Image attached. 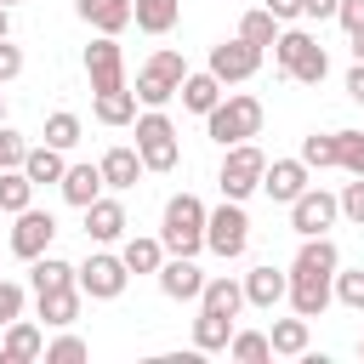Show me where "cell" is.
<instances>
[{
	"label": "cell",
	"instance_id": "12",
	"mask_svg": "<svg viewBox=\"0 0 364 364\" xmlns=\"http://www.w3.org/2000/svg\"><path fill=\"white\" fill-rule=\"evenodd\" d=\"M262 68V46H250V40H222V46H210V74L222 80V85H239V80H250Z\"/></svg>",
	"mask_w": 364,
	"mask_h": 364
},
{
	"label": "cell",
	"instance_id": "14",
	"mask_svg": "<svg viewBox=\"0 0 364 364\" xmlns=\"http://www.w3.org/2000/svg\"><path fill=\"white\" fill-rule=\"evenodd\" d=\"M159 290H165L171 301H199V290H205L199 262H193V256H165V262H159Z\"/></svg>",
	"mask_w": 364,
	"mask_h": 364
},
{
	"label": "cell",
	"instance_id": "49",
	"mask_svg": "<svg viewBox=\"0 0 364 364\" xmlns=\"http://www.w3.org/2000/svg\"><path fill=\"white\" fill-rule=\"evenodd\" d=\"M11 34V6H0V40Z\"/></svg>",
	"mask_w": 364,
	"mask_h": 364
},
{
	"label": "cell",
	"instance_id": "37",
	"mask_svg": "<svg viewBox=\"0 0 364 364\" xmlns=\"http://www.w3.org/2000/svg\"><path fill=\"white\" fill-rule=\"evenodd\" d=\"M46 142H51V148H63V154H68V148H74V142H80V114H68V108H57V114H51V119H46Z\"/></svg>",
	"mask_w": 364,
	"mask_h": 364
},
{
	"label": "cell",
	"instance_id": "50",
	"mask_svg": "<svg viewBox=\"0 0 364 364\" xmlns=\"http://www.w3.org/2000/svg\"><path fill=\"white\" fill-rule=\"evenodd\" d=\"M0 125H6V97H0Z\"/></svg>",
	"mask_w": 364,
	"mask_h": 364
},
{
	"label": "cell",
	"instance_id": "36",
	"mask_svg": "<svg viewBox=\"0 0 364 364\" xmlns=\"http://www.w3.org/2000/svg\"><path fill=\"white\" fill-rule=\"evenodd\" d=\"M336 165L347 176H364V131H336Z\"/></svg>",
	"mask_w": 364,
	"mask_h": 364
},
{
	"label": "cell",
	"instance_id": "28",
	"mask_svg": "<svg viewBox=\"0 0 364 364\" xmlns=\"http://www.w3.org/2000/svg\"><path fill=\"white\" fill-rule=\"evenodd\" d=\"M119 262H125L131 273H159L165 245H159V239H148V233H131V239H125V250H119Z\"/></svg>",
	"mask_w": 364,
	"mask_h": 364
},
{
	"label": "cell",
	"instance_id": "16",
	"mask_svg": "<svg viewBox=\"0 0 364 364\" xmlns=\"http://www.w3.org/2000/svg\"><path fill=\"white\" fill-rule=\"evenodd\" d=\"M301 188H307V165H301V159H273V165L262 171V193H267L273 205H290Z\"/></svg>",
	"mask_w": 364,
	"mask_h": 364
},
{
	"label": "cell",
	"instance_id": "35",
	"mask_svg": "<svg viewBox=\"0 0 364 364\" xmlns=\"http://www.w3.org/2000/svg\"><path fill=\"white\" fill-rule=\"evenodd\" d=\"M296 159H301L307 171H336V131H330V136H318V131L301 136V154H296Z\"/></svg>",
	"mask_w": 364,
	"mask_h": 364
},
{
	"label": "cell",
	"instance_id": "17",
	"mask_svg": "<svg viewBox=\"0 0 364 364\" xmlns=\"http://www.w3.org/2000/svg\"><path fill=\"white\" fill-rule=\"evenodd\" d=\"M284 290H290V273H279L273 262H262V267L245 273V301H250V307H279Z\"/></svg>",
	"mask_w": 364,
	"mask_h": 364
},
{
	"label": "cell",
	"instance_id": "40",
	"mask_svg": "<svg viewBox=\"0 0 364 364\" xmlns=\"http://www.w3.org/2000/svg\"><path fill=\"white\" fill-rule=\"evenodd\" d=\"M336 205H341V216H347V222H358V228H364V176H353V182L336 193Z\"/></svg>",
	"mask_w": 364,
	"mask_h": 364
},
{
	"label": "cell",
	"instance_id": "20",
	"mask_svg": "<svg viewBox=\"0 0 364 364\" xmlns=\"http://www.w3.org/2000/svg\"><path fill=\"white\" fill-rule=\"evenodd\" d=\"M97 171H102V188H136L142 154H136V148H108V154L97 159Z\"/></svg>",
	"mask_w": 364,
	"mask_h": 364
},
{
	"label": "cell",
	"instance_id": "25",
	"mask_svg": "<svg viewBox=\"0 0 364 364\" xmlns=\"http://www.w3.org/2000/svg\"><path fill=\"white\" fill-rule=\"evenodd\" d=\"M228 336H233V318L199 307V318H193V353H228Z\"/></svg>",
	"mask_w": 364,
	"mask_h": 364
},
{
	"label": "cell",
	"instance_id": "43",
	"mask_svg": "<svg viewBox=\"0 0 364 364\" xmlns=\"http://www.w3.org/2000/svg\"><path fill=\"white\" fill-rule=\"evenodd\" d=\"M17 74H23V51H17L11 40H0V85H11Z\"/></svg>",
	"mask_w": 364,
	"mask_h": 364
},
{
	"label": "cell",
	"instance_id": "48",
	"mask_svg": "<svg viewBox=\"0 0 364 364\" xmlns=\"http://www.w3.org/2000/svg\"><path fill=\"white\" fill-rule=\"evenodd\" d=\"M353 63H364V28H353Z\"/></svg>",
	"mask_w": 364,
	"mask_h": 364
},
{
	"label": "cell",
	"instance_id": "52",
	"mask_svg": "<svg viewBox=\"0 0 364 364\" xmlns=\"http://www.w3.org/2000/svg\"><path fill=\"white\" fill-rule=\"evenodd\" d=\"M358 353H364V341H358Z\"/></svg>",
	"mask_w": 364,
	"mask_h": 364
},
{
	"label": "cell",
	"instance_id": "6",
	"mask_svg": "<svg viewBox=\"0 0 364 364\" xmlns=\"http://www.w3.org/2000/svg\"><path fill=\"white\" fill-rule=\"evenodd\" d=\"M182 74H188V63H182V51H154L148 63H142V74H136V102H148V108H165L171 97H176V85H182Z\"/></svg>",
	"mask_w": 364,
	"mask_h": 364
},
{
	"label": "cell",
	"instance_id": "38",
	"mask_svg": "<svg viewBox=\"0 0 364 364\" xmlns=\"http://www.w3.org/2000/svg\"><path fill=\"white\" fill-rule=\"evenodd\" d=\"M336 301L341 307H353V313H364V267H336Z\"/></svg>",
	"mask_w": 364,
	"mask_h": 364
},
{
	"label": "cell",
	"instance_id": "18",
	"mask_svg": "<svg viewBox=\"0 0 364 364\" xmlns=\"http://www.w3.org/2000/svg\"><path fill=\"white\" fill-rule=\"evenodd\" d=\"M40 353H46V336L28 318H11L6 324V341H0V364H34Z\"/></svg>",
	"mask_w": 364,
	"mask_h": 364
},
{
	"label": "cell",
	"instance_id": "8",
	"mask_svg": "<svg viewBox=\"0 0 364 364\" xmlns=\"http://www.w3.org/2000/svg\"><path fill=\"white\" fill-rule=\"evenodd\" d=\"M262 171H267V154H262L256 142H233L228 159H222V176H216V182H222V199H239V205H245V199L262 188Z\"/></svg>",
	"mask_w": 364,
	"mask_h": 364
},
{
	"label": "cell",
	"instance_id": "45",
	"mask_svg": "<svg viewBox=\"0 0 364 364\" xmlns=\"http://www.w3.org/2000/svg\"><path fill=\"white\" fill-rule=\"evenodd\" d=\"M267 11H273L279 23H296V17H301V0H267Z\"/></svg>",
	"mask_w": 364,
	"mask_h": 364
},
{
	"label": "cell",
	"instance_id": "1",
	"mask_svg": "<svg viewBox=\"0 0 364 364\" xmlns=\"http://www.w3.org/2000/svg\"><path fill=\"white\" fill-rule=\"evenodd\" d=\"M336 267H341V250L330 245V233L301 239V250H296V262H290V290H284L301 318H318V313L336 301Z\"/></svg>",
	"mask_w": 364,
	"mask_h": 364
},
{
	"label": "cell",
	"instance_id": "2",
	"mask_svg": "<svg viewBox=\"0 0 364 364\" xmlns=\"http://www.w3.org/2000/svg\"><path fill=\"white\" fill-rule=\"evenodd\" d=\"M159 245L165 256H199L205 250V205L193 193H171L159 216Z\"/></svg>",
	"mask_w": 364,
	"mask_h": 364
},
{
	"label": "cell",
	"instance_id": "34",
	"mask_svg": "<svg viewBox=\"0 0 364 364\" xmlns=\"http://www.w3.org/2000/svg\"><path fill=\"white\" fill-rule=\"evenodd\" d=\"M228 358H239V364H262V358H273V347H267L262 330H233V336H228Z\"/></svg>",
	"mask_w": 364,
	"mask_h": 364
},
{
	"label": "cell",
	"instance_id": "5",
	"mask_svg": "<svg viewBox=\"0 0 364 364\" xmlns=\"http://www.w3.org/2000/svg\"><path fill=\"white\" fill-rule=\"evenodd\" d=\"M250 245V216L239 199H222L216 210H205V250H216L222 262H239Z\"/></svg>",
	"mask_w": 364,
	"mask_h": 364
},
{
	"label": "cell",
	"instance_id": "24",
	"mask_svg": "<svg viewBox=\"0 0 364 364\" xmlns=\"http://www.w3.org/2000/svg\"><path fill=\"white\" fill-rule=\"evenodd\" d=\"M57 188H63V199H68V205H80V210H85V205L102 193V171H97V165H68Z\"/></svg>",
	"mask_w": 364,
	"mask_h": 364
},
{
	"label": "cell",
	"instance_id": "4",
	"mask_svg": "<svg viewBox=\"0 0 364 364\" xmlns=\"http://www.w3.org/2000/svg\"><path fill=\"white\" fill-rule=\"evenodd\" d=\"M205 131H210V142H222V148L250 142V136L262 131V102L245 97V91H233V97H222V102L205 114Z\"/></svg>",
	"mask_w": 364,
	"mask_h": 364
},
{
	"label": "cell",
	"instance_id": "39",
	"mask_svg": "<svg viewBox=\"0 0 364 364\" xmlns=\"http://www.w3.org/2000/svg\"><path fill=\"white\" fill-rule=\"evenodd\" d=\"M85 353H91V347H85L80 336H68V330H63L57 341H46V353H40V358H46V364H74V358H85Z\"/></svg>",
	"mask_w": 364,
	"mask_h": 364
},
{
	"label": "cell",
	"instance_id": "26",
	"mask_svg": "<svg viewBox=\"0 0 364 364\" xmlns=\"http://www.w3.org/2000/svg\"><path fill=\"white\" fill-rule=\"evenodd\" d=\"M63 171H68V165H63V148H51V142H40V148L23 154V176H28L34 188H40V182H63Z\"/></svg>",
	"mask_w": 364,
	"mask_h": 364
},
{
	"label": "cell",
	"instance_id": "33",
	"mask_svg": "<svg viewBox=\"0 0 364 364\" xmlns=\"http://www.w3.org/2000/svg\"><path fill=\"white\" fill-rule=\"evenodd\" d=\"M239 40H250V46H262V51H267V46L279 40V17H273L267 6L245 11V17H239Z\"/></svg>",
	"mask_w": 364,
	"mask_h": 364
},
{
	"label": "cell",
	"instance_id": "29",
	"mask_svg": "<svg viewBox=\"0 0 364 364\" xmlns=\"http://www.w3.org/2000/svg\"><path fill=\"white\" fill-rule=\"evenodd\" d=\"M28 284H34V296H46V290H68L74 284V267L63 262V256H34V273H28Z\"/></svg>",
	"mask_w": 364,
	"mask_h": 364
},
{
	"label": "cell",
	"instance_id": "27",
	"mask_svg": "<svg viewBox=\"0 0 364 364\" xmlns=\"http://www.w3.org/2000/svg\"><path fill=\"white\" fill-rule=\"evenodd\" d=\"M40 318H46L51 330H68V324L80 318V284H68V290H46V296H40Z\"/></svg>",
	"mask_w": 364,
	"mask_h": 364
},
{
	"label": "cell",
	"instance_id": "15",
	"mask_svg": "<svg viewBox=\"0 0 364 364\" xmlns=\"http://www.w3.org/2000/svg\"><path fill=\"white\" fill-rule=\"evenodd\" d=\"M125 228H131V222H125V205H119V199H102V193H97V199L85 205V239L114 245V239H125Z\"/></svg>",
	"mask_w": 364,
	"mask_h": 364
},
{
	"label": "cell",
	"instance_id": "42",
	"mask_svg": "<svg viewBox=\"0 0 364 364\" xmlns=\"http://www.w3.org/2000/svg\"><path fill=\"white\" fill-rule=\"evenodd\" d=\"M11 318H23V284H11V279H0V330H6Z\"/></svg>",
	"mask_w": 364,
	"mask_h": 364
},
{
	"label": "cell",
	"instance_id": "30",
	"mask_svg": "<svg viewBox=\"0 0 364 364\" xmlns=\"http://www.w3.org/2000/svg\"><path fill=\"white\" fill-rule=\"evenodd\" d=\"M267 347L279 353V358H301L307 353V318L296 313V318H279L273 330H267Z\"/></svg>",
	"mask_w": 364,
	"mask_h": 364
},
{
	"label": "cell",
	"instance_id": "7",
	"mask_svg": "<svg viewBox=\"0 0 364 364\" xmlns=\"http://www.w3.org/2000/svg\"><path fill=\"white\" fill-rule=\"evenodd\" d=\"M136 154H142V171H176V159H182L176 125H171L159 108H148V114L136 119Z\"/></svg>",
	"mask_w": 364,
	"mask_h": 364
},
{
	"label": "cell",
	"instance_id": "13",
	"mask_svg": "<svg viewBox=\"0 0 364 364\" xmlns=\"http://www.w3.org/2000/svg\"><path fill=\"white\" fill-rule=\"evenodd\" d=\"M85 74H91V91H119L125 85V51L114 34H97L85 46Z\"/></svg>",
	"mask_w": 364,
	"mask_h": 364
},
{
	"label": "cell",
	"instance_id": "19",
	"mask_svg": "<svg viewBox=\"0 0 364 364\" xmlns=\"http://www.w3.org/2000/svg\"><path fill=\"white\" fill-rule=\"evenodd\" d=\"M74 6L97 34H125L131 28V0H74Z\"/></svg>",
	"mask_w": 364,
	"mask_h": 364
},
{
	"label": "cell",
	"instance_id": "9",
	"mask_svg": "<svg viewBox=\"0 0 364 364\" xmlns=\"http://www.w3.org/2000/svg\"><path fill=\"white\" fill-rule=\"evenodd\" d=\"M74 284H80V296H91V301H114V296H125L131 267H125L119 256L97 250V256H85V262L74 267Z\"/></svg>",
	"mask_w": 364,
	"mask_h": 364
},
{
	"label": "cell",
	"instance_id": "46",
	"mask_svg": "<svg viewBox=\"0 0 364 364\" xmlns=\"http://www.w3.org/2000/svg\"><path fill=\"white\" fill-rule=\"evenodd\" d=\"M336 6L341 0H301V17H318L324 23V17H336Z\"/></svg>",
	"mask_w": 364,
	"mask_h": 364
},
{
	"label": "cell",
	"instance_id": "11",
	"mask_svg": "<svg viewBox=\"0 0 364 364\" xmlns=\"http://www.w3.org/2000/svg\"><path fill=\"white\" fill-rule=\"evenodd\" d=\"M51 239H57V216L51 210H17V222H11V256H23V262H34V256H46L51 250Z\"/></svg>",
	"mask_w": 364,
	"mask_h": 364
},
{
	"label": "cell",
	"instance_id": "47",
	"mask_svg": "<svg viewBox=\"0 0 364 364\" xmlns=\"http://www.w3.org/2000/svg\"><path fill=\"white\" fill-rule=\"evenodd\" d=\"M347 97L364 102V63H353V74H347Z\"/></svg>",
	"mask_w": 364,
	"mask_h": 364
},
{
	"label": "cell",
	"instance_id": "21",
	"mask_svg": "<svg viewBox=\"0 0 364 364\" xmlns=\"http://www.w3.org/2000/svg\"><path fill=\"white\" fill-rule=\"evenodd\" d=\"M182 17V0H131V23L142 34H171Z\"/></svg>",
	"mask_w": 364,
	"mask_h": 364
},
{
	"label": "cell",
	"instance_id": "44",
	"mask_svg": "<svg viewBox=\"0 0 364 364\" xmlns=\"http://www.w3.org/2000/svg\"><path fill=\"white\" fill-rule=\"evenodd\" d=\"M336 17H341V28L353 34V28H364V0H341L336 6Z\"/></svg>",
	"mask_w": 364,
	"mask_h": 364
},
{
	"label": "cell",
	"instance_id": "23",
	"mask_svg": "<svg viewBox=\"0 0 364 364\" xmlns=\"http://www.w3.org/2000/svg\"><path fill=\"white\" fill-rule=\"evenodd\" d=\"M176 91H182V108H193V114H210V108L222 102V80H216L210 68H205V74H182Z\"/></svg>",
	"mask_w": 364,
	"mask_h": 364
},
{
	"label": "cell",
	"instance_id": "51",
	"mask_svg": "<svg viewBox=\"0 0 364 364\" xmlns=\"http://www.w3.org/2000/svg\"><path fill=\"white\" fill-rule=\"evenodd\" d=\"M0 6H17V0H0Z\"/></svg>",
	"mask_w": 364,
	"mask_h": 364
},
{
	"label": "cell",
	"instance_id": "22",
	"mask_svg": "<svg viewBox=\"0 0 364 364\" xmlns=\"http://www.w3.org/2000/svg\"><path fill=\"white\" fill-rule=\"evenodd\" d=\"M199 307L205 313H228V318H239V307H245V284L239 279H205V290H199Z\"/></svg>",
	"mask_w": 364,
	"mask_h": 364
},
{
	"label": "cell",
	"instance_id": "31",
	"mask_svg": "<svg viewBox=\"0 0 364 364\" xmlns=\"http://www.w3.org/2000/svg\"><path fill=\"white\" fill-rule=\"evenodd\" d=\"M28 205H34V182L23 176V165L0 171V210H6V216H17V210H28Z\"/></svg>",
	"mask_w": 364,
	"mask_h": 364
},
{
	"label": "cell",
	"instance_id": "3",
	"mask_svg": "<svg viewBox=\"0 0 364 364\" xmlns=\"http://www.w3.org/2000/svg\"><path fill=\"white\" fill-rule=\"evenodd\" d=\"M273 63H279L284 80H301V85H318V80L330 74V57H324V46H318L307 28H279Z\"/></svg>",
	"mask_w": 364,
	"mask_h": 364
},
{
	"label": "cell",
	"instance_id": "41",
	"mask_svg": "<svg viewBox=\"0 0 364 364\" xmlns=\"http://www.w3.org/2000/svg\"><path fill=\"white\" fill-rule=\"evenodd\" d=\"M23 154H28V142H23V131H11V125H0V171H11V165H23Z\"/></svg>",
	"mask_w": 364,
	"mask_h": 364
},
{
	"label": "cell",
	"instance_id": "53",
	"mask_svg": "<svg viewBox=\"0 0 364 364\" xmlns=\"http://www.w3.org/2000/svg\"><path fill=\"white\" fill-rule=\"evenodd\" d=\"M0 216H6V210H0Z\"/></svg>",
	"mask_w": 364,
	"mask_h": 364
},
{
	"label": "cell",
	"instance_id": "10",
	"mask_svg": "<svg viewBox=\"0 0 364 364\" xmlns=\"http://www.w3.org/2000/svg\"><path fill=\"white\" fill-rule=\"evenodd\" d=\"M336 216H341V205H336V193H324V188H301V193L290 199V228H296L301 239L330 233Z\"/></svg>",
	"mask_w": 364,
	"mask_h": 364
},
{
	"label": "cell",
	"instance_id": "32",
	"mask_svg": "<svg viewBox=\"0 0 364 364\" xmlns=\"http://www.w3.org/2000/svg\"><path fill=\"white\" fill-rule=\"evenodd\" d=\"M97 119L102 125H131L136 119V91H97Z\"/></svg>",
	"mask_w": 364,
	"mask_h": 364
}]
</instances>
